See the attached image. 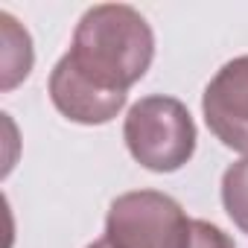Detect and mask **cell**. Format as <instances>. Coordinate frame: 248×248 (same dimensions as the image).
<instances>
[{
  "instance_id": "cell-1",
  "label": "cell",
  "mask_w": 248,
  "mask_h": 248,
  "mask_svg": "<svg viewBox=\"0 0 248 248\" xmlns=\"http://www.w3.org/2000/svg\"><path fill=\"white\" fill-rule=\"evenodd\" d=\"M64 59L91 85L129 93L155 59V32L135 6L99 3L79 18Z\"/></svg>"
},
{
  "instance_id": "cell-2",
  "label": "cell",
  "mask_w": 248,
  "mask_h": 248,
  "mask_svg": "<svg viewBox=\"0 0 248 248\" xmlns=\"http://www.w3.org/2000/svg\"><path fill=\"white\" fill-rule=\"evenodd\" d=\"M129 155L149 172H175L196 152V123L175 96L152 93L138 99L123 123Z\"/></svg>"
},
{
  "instance_id": "cell-3",
  "label": "cell",
  "mask_w": 248,
  "mask_h": 248,
  "mask_svg": "<svg viewBox=\"0 0 248 248\" xmlns=\"http://www.w3.org/2000/svg\"><path fill=\"white\" fill-rule=\"evenodd\" d=\"M190 225L184 207L158 190H132L111 202L105 239L114 248H187Z\"/></svg>"
},
{
  "instance_id": "cell-4",
  "label": "cell",
  "mask_w": 248,
  "mask_h": 248,
  "mask_svg": "<svg viewBox=\"0 0 248 248\" xmlns=\"http://www.w3.org/2000/svg\"><path fill=\"white\" fill-rule=\"evenodd\" d=\"M202 114L222 146L248 158V56L225 62L202 93Z\"/></svg>"
},
{
  "instance_id": "cell-5",
  "label": "cell",
  "mask_w": 248,
  "mask_h": 248,
  "mask_svg": "<svg viewBox=\"0 0 248 248\" xmlns=\"http://www.w3.org/2000/svg\"><path fill=\"white\" fill-rule=\"evenodd\" d=\"M50 99L67 120L79 126H105L123 111L129 93H111L91 85L62 56L50 73Z\"/></svg>"
},
{
  "instance_id": "cell-6",
  "label": "cell",
  "mask_w": 248,
  "mask_h": 248,
  "mask_svg": "<svg viewBox=\"0 0 248 248\" xmlns=\"http://www.w3.org/2000/svg\"><path fill=\"white\" fill-rule=\"evenodd\" d=\"M0 35H3V59H0L3 62V82H0V88L12 91L32 70V38L9 12H0Z\"/></svg>"
},
{
  "instance_id": "cell-7",
  "label": "cell",
  "mask_w": 248,
  "mask_h": 248,
  "mask_svg": "<svg viewBox=\"0 0 248 248\" xmlns=\"http://www.w3.org/2000/svg\"><path fill=\"white\" fill-rule=\"evenodd\" d=\"M222 204L231 222L248 233V158L231 164L222 175Z\"/></svg>"
},
{
  "instance_id": "cell-8",
  "label": "cell",
  "mask_w": 248,
  "mask_h": 248,
  "mask_svg": "<svg viewBox=\"0 0 248 248\" xmlns=\"http://www.w3.org/2000/svg\"><path fill=\"white\" fill-rule=\"evenodd\" d=\"M187 248H236V245L219 225L204 222V219H193Z\"/></svg>"
},
{
  "instance_id": "cell-9",
  "label": "cell",
  "mask_w": 248,
  "mask_h": 248,
  "mask_svg": "<svg viewBox=\"0 0 248 248\" xmlns=\"http://www.w3.org/2000/svg\"><path fill=\"white\" fill-rule=\"evenodd\" d=\"M88 248H114V245H111V242H108V239L102 236V239H96V242H91Z\"/></svg>"
}]
</instances>
